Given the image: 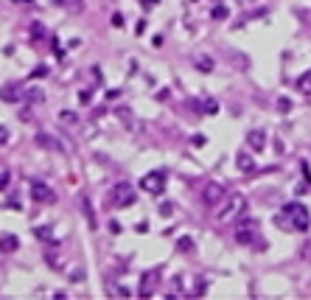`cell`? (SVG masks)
Here are the masks:
<instances>
[{"label":"cell","instance_id":"obj_31","mask_svg":"<svg viewBox=\"0 0 311 300\" xmlns=\"http://www.w3.org/2000/svg\"><path fill=\"white\" fill-rule=\"evenodd\" d=\"M11 3H25V6H28V3H31V0H11Z\"/></svg>","mask_w":311,"mask_h":300},{"label":"cell","instance_id":"obj_13","mask_svg":"<svg viewBox=\"0 0 311 300\" xmlns=\"http://www.w3.org/2000/svg\"><path fill=\"white\" fill-rule=\"evenodd\" d=\"M17 247H20V241H17V236H3V239H0V253H14V250H17Z\"/></svg>","mask_w":311,"mask_h":300},{"label":"cell","instance_id":"obj_15","mask_svg":"<svg viewBox=\"0 0 311 300\" xmlns=\"http://www.w3.org/2000/svg\"><path fill=\"white\" fill-rule=\"evenodd\" d=\"M297 90H300L303 96H311V70H306V73L297 79Z\"/></svg>","mask_w":311,"mask_h":300},{"label":"cell","instance_id":"obj_27","mask_svg":"<svg viewBox=\"0 0 311 300\" xmlns=\"http://www.w3.org/2000/svg\"><path fill=\"white\" fill-rule=\"evenodd\" d=\"M3 143H9V129L6 126H0V146Z\"/></svg>","mask_w":311,"mask_h":300},{"label":"cell","instance_id":"obj_16","mask_svg":"<svg viewBox=\"0 0 311 300\" xmlns=\"http://www.w3.org/2000/svg\"><path fill=\"white\" fill-rule=\"evenodd\" d=\"M59 123H65V126H76L78 115L73 110H62V112H59Z\"/></svg>","mask_w":311,"mask_h":300},{"label":"cell","instance_id":"obj_11","mask_svg":"<svg viewBox=\"0 0 311 300\" xmlns=\"http://www.w3.org/2000/svg\"><path fill=\"white\" fill-rule=\"evenodd\" d=\"M235 166H238V171H244V174H253V171H255V163H253L250 152H238V157H235Z\"/></svg>","mask_w":311,"mask_h":300},{"label":"cell","instance_id":"obj_23","mask_svg":"<svg viewBox=\"0 0 311 300\" xmlns=\"http://www.w3.org/2000/svg\"><path fill=\"white\" fill-rule=\"evenodd\" d=\"M9 188V171H0V191Z\"/></svg>","mask_w":311,"mask_h":300},{"label":"cell","instance_id":"obj_1","mask_svg":"<svg viewBox=\"0 0 311 300\" xmlns=\"http://www.w3.org/2000/svg\"><path fill=\"white\" fill-rule=\"evenodd\" d=\"M278 224H280V227H289V230H294V233L309 230V224H311L309 208L300 205V202H289V205H283V213L278 216Z\"/></svg>","mask_w":311,"mask_h":300},{"label":"cell","instance_id":"obj_6","mask_svg":"<svg viewBox=\"0 0 311 300\" xmlns=\"http://www.w3.org/2000/svg\"><path fill=\"white\" fill-rule=\"evenodd\" d=\"M140 188H143L146 194H152V197H160V194L166 191V174H163V171H149V174H143Z\"/></svg>","mask_w":311,"mask_h":300},{"label":"cell","instance_id":"obj_12","mask_svg":"<svg viewBox=\"0 0 311 300\" xmlns=\"http://www.w3.org/2000/svg\"><path fill=\"white\" fill-rule=\"evenodd\" d=\"M81 213L87 216L90 230H96V227H98V222H96V213H93V205H90V200H87V197H81Z\"/></svg>","mask_w":311,"mask_h":300},{"label":"cell","instance_id":"obj_24","mask_svg":"<svg viewBox=\"0 0 311 300\" xmlns=\"http://www.w3.org/2000/svg\"><path fill=\"white\" fill-rule=\"evenodd\" d=\"M278 110H280V112H289V110H292V101H289V99H280V101H278Z\"/></svg>","mask_w":311,"mask_h":300},{"label":"cell","instance_id":"obj_26","mask_svg":"<svg viewBox=\"0 0 311 300\" xmlns=\"http://www.w3.org/2000/svg\"><path fill=\"white\" fill-rule=\"evenodd\" d=\"M171 211H174L171 202H163V205H160V213H163V216H171Z\"/></svg>","mask_w":311,"mask_h":300},{"label":"cell","instance_id":"obj_19","mask_svg":"<svg viewBox=\"0 0 311 300\" xmlns=\"http://www.w3.org/2000/svg\"><path fill=\"white\" fill-rule=\"evenodd\" d=\"M177 250H182V253H191V250H194V241H191L188 236H185V239H179V241H177Z\"/></svg>","mask_w":311,"mask_h":300},{"label":"cell","instance_id":"obj_3","mask_svg":"<svg viewBox=\"0 0 311 300\" xmlns=\"http://www.w3.org/2000/svg\"><path fill=\"white\" fill-rule=\"evenodd\" d=\"M137 200V191L129 185V182H118L110 188V205L112 208H129Z\"/></svg>","mask_w":311,"mask_h":300},{"label":"cell","instance_id":"obj_14","mask_svg":"<svg viewBox=\"0 0 311 300\" xmlns=\"http://www.w3.org/2000/svg\"><path fill=\"white\" fill-rule=\"evenodd\" d=\"M194 65L199 67V70H205V73H211L213 70V59L208 54H196V59H194Z\"/></svg>","mask_w":311,"mask_h":300},{"label":"cell","instance_id":"obj_18","mask_svg":"<svg viewBox=\"0 0 311 300\" xmlns=\"http://www.w3.org/2000/svg\"><path fill=\"white\" fill-rule=\"evenodd\" d=\"M37 143L42 146V149H54V146H56V140L51 138V135H37Z\"/></svg>","mask_w":311,"mask_h":300},{"label":"cell","instance_id":"obj_20","mask_svg":"<svg viewBox=\"0 0 311 300\" xmlns=\"http://www.w3.org/2000/svg\"><path fill=\"white\" fill-rule=\"evenodd\" d=\"M227 14H230L227 6H216V9H213V20H227Z\"/></svg>","mask_w":311,"mask_h":300},{"label":"cell","instance_id":"obj_22","mask_svg":"<svg viewBox=\"0 0 311 300\" xmlns=\"http://www.w3.org/2000/svg\"><path fill=\"white\" fill-rule=\"evenodd\" d=\"M45 73H48V65H37V67L31 70V79H42Z\"/></svg>","mask_w":311,"mask_h":300},{"label":"cell","instance_id":"obj_30","mask_svg":"<svg viewBox=\"0 0 311 300\" xmlns=\"http://www.w3.org/2000/svg\"><path fill=\"white\" fill-rule=\"evenodd\" d=\"M205 110H208V112H216L219 107H216V101H205Z\"/></svg>","mask_w":311,"mask_h":300},{"label":"cell","instance_id":"obj_5","mask_svg":"<svg viewBox=\"0 0 311 300\" xmlns=\"http://www.w3.org/2000/svg\"><path fill=\"white\" fill-rule=\"evenodd\" d=\"M258 233H261V227H258L255 219H244V222H238V227H235V241L238 244H255L258 241Z\"/></svg>","mask_w":311,"mask_h":300},{"label":"cell","instance_id":"obj_17","mask_svg":"<svg viewBox=\"0 0 311 300\" xmlns=\"http://www.w3.org/2000/svg\"><path fill=\"white\" fill-rule=\"evenodd\" d=\"M34 233H37V239H42V241H51V244L56 241L54 236H51V227H37Z\"/></svg>","mask_w":311,"mask_h":300},{"label":"cell","instance_id":"obj_21","mask_svg":"<svg viewBox=\"0 0 311 300\" xmlns=\"http://www.w3.org/2000/svg\"><path fill=\"white\" fill-rule=\"evenodd\" d=\"M25 99L31 101V104H37V101H42L45 96H42V90H28V93H25Z\"/></svg>","mask_w":311,"mask_h":300},{"label":"cell","instance_id":"obj_29","mask_svg":"<svg viewBox=\"0 0 311 300\" xmlns=\"http://www.w3.org/2000/svg\"><path fill=\"white\" fill-rule=\"evenodd\" d=\"M157 3H160V0H140V6H143V9H152V6H157Z\"/></svg>","mask_w":311,"mask_h":300},{"label":"cell","instance_id":"obj_8","mask_svg":"<svg viewBox=\"0 0 311 300\" xmlns=\"http://www.w3.org/2000/svg\"><path fill=\"white\" fill-rule=\"evenodd\" d=\"M247 146H250V152H264L267 149V132L264 129H250L247 132Z\"/></svg>","mask_w":311,"mask_h":300},{"label":"cell","instance_id":"obj_7","mask_svg":"<svg viewBox=\"0 0 311 300\" xmlns=\"http://www.w3.org/2000/svg\"><path fill=\"white\" fill-rule=\"evenodd\" d=\"M31 197H34V202H39V205H51V202L56 200V194L45 182H34L31 185Z\"/></svg>","mask_w":311,"mask_h":300},{"label":"cell","instance_id":"obj_25","mask_svg":"<svg viewBox=\"0 0 311 300\" xmlns=\"http://www.w3.org/2000/svg\"><path fill=\"white\" fill-rule=\"evenodd\" d=\"M78 104H84V107L90 104V90H81V93H78Z\"/></svg>","mask_w":311,"mask_h":300},{"label":"cell","instance_id":"obj_2","mask_svg":"<svg viewBox=\"0 0 311 300\" xmlns=\"http://www.w3.org/2000/svg\"><path fill=\"white\" fill-rule=\"evenodd\" d=\"M244 211H247L244 194H227V200L219 205V213H216V219H219L222 224H227V222H233L235 216H241Z\"/></svg>","mask_w":311,"mask_h":300},{"label":"cell","instance_id":"obj_4","mask_svg":"<svg viewBox=\"0 0 311 300\" xmlns=\"http://www.w3.org/2000/svg\"><path fill=\"white\" fill-rule=\"evenodd\" d=\"M199 197L208 208H219V205L227 200V188H224L222 182H205L199 191Z\"/></svg>","mask_w":311,"mask_h":300},{"label":"cell","instance_id":"obj_9","mask_svg":"<svg viewBox=\"0 0 311 300\" xmlns=\"http://www.w3.org/2000/svg\"><path fill=\"white\" fill-rule=\"evenodd\" d=\"M157 289V272H143V278H140V289H137V295L140 298H149L152 292Z\"/></svg>","mask_w":311,"mask_h":300},{"label":"cell","instance_id":"obj_28","mask_svg":"<svg viewBox=\"0 0 311 300\" xmlns=\"http://www.w3.org/2000/svg\"><path fill=\"white\" fill-rule=\"evenodd\" d=\"M191 143H194V146H205V135H194V138H191Z\"/></svg>","mask_w":311,"mask_h":300},{"label":"cell","instance_id":"obj_10","mask_svg":"<svg viewBox=\"0 0 311 300\" xmlns=\"http://www.w3.org/2000/svg\"><path fill=\"white\" fill-rule=\"evenodd\" d=\"M0 99L6 101V104H14V101H20V87H17L14 81L3 84V87H0Z\"/></svg>","mask_w":311,"mask_h":300}]
</instances>
